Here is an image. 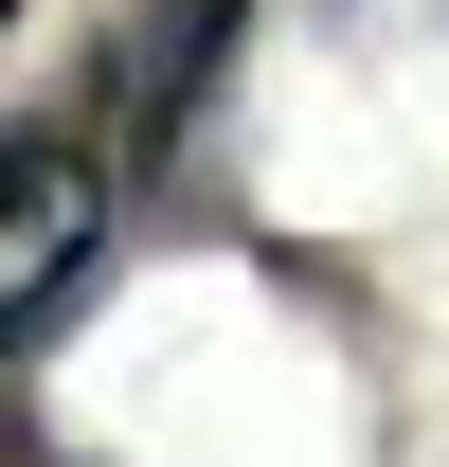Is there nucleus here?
I'll list each match as a JSON object with an SVG mask.
<instances>
[{
	"label": "nucleus",
	"instance_id": "f257e3e1",
	"mask_svg": "<svg viewBox=\"0 0 449 467\" xmlns=\"http://www.w3.org/2000/svg\"><path fill=\"white\" fill-rule=\"evenodd\" d=\"M109 234H126V144L109 126H18L0 144V359H37L90 306Z\"/></svg>",
	"mask_w": 449,
	"mask_h": 467
},
{
	"label": "nucleus",
	"instance_id": "f03ea898",
	"mask_svg": "<svg viewBox=\"0 0 449 467\" xmlns=\"http://www.w3.org/2000/svg\"><path fill=\"white\" fill-rule=\"evenodd\" d=\"M234 36H252V0H162V18L126 36V72H109V144H126V162L198 126V90H216V55H234Z\"/></svg>",
	"mask_w": 449,
	"mask_h": 467
},
{
	"label": "nucleus",
	"instance_id": "7ed1b4c3",
	"mask_svg": "<svg viewBox=\"0 0 449 467\" xmlns=\"http://www.w3.org/2000/svg\"><path fill=\"white\" fill-rule=\"evenodd\" d=\"M0 378H18V359H0ZM0 467H18V431H0Z\"/></svg>",
	"mask_w": 449,
	"mask_h": 467
}]
</instances>
